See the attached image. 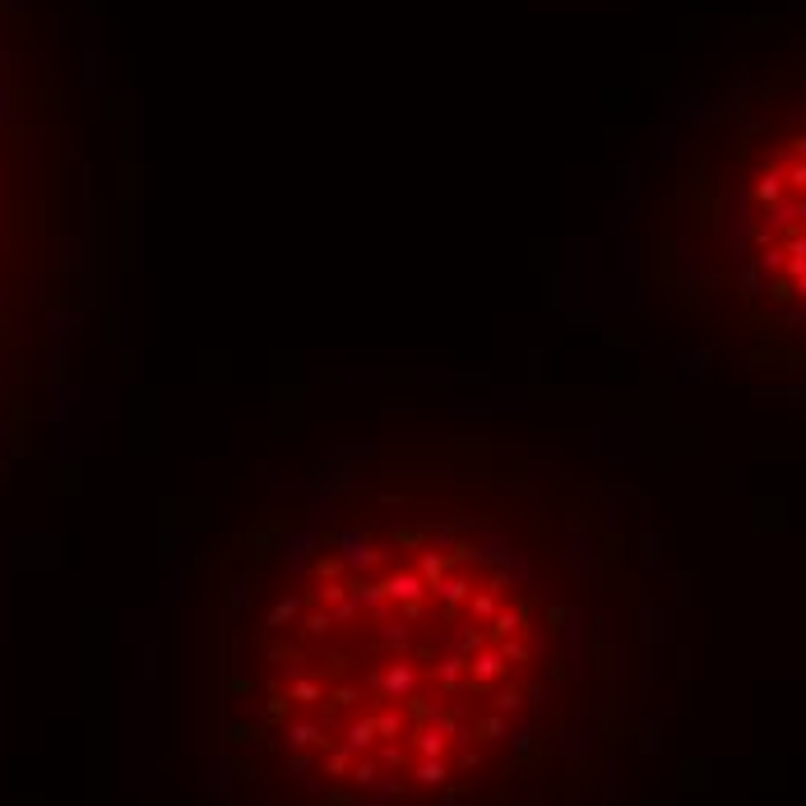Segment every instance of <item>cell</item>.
Here are the masks:
<instances>
[{
    "instance_id": "7a4b0ae2",
    "label": "cell",
    "mask_w": 806,
    "mask_h": 806,
    "mask_svg": "<svg viewBox=\"0 0 806 806\" xmlns=\"http://www.w3.org/2000/svg\"><path fill=\"white\" fill-rule=\"evenodd\" d=\"M663 269L746 362L806 371V47L700 121L663 204Z\"/></svg>"
},
{
    "instance_id": "3957f363",
    "label": "cell",
    "mask_w": 806,
    "mask_h": 806,
    "mask_svg": "<svg viewBox=\"0 0 806 806\" xmlns=\"http://www.w3.org/2000/svg\"><path fill=\"white\" fill-rule=\"evenodd\" d=\"M24 33V0H0V459L24 450L38 427L75 297L65 186L38 167Z\"/></svg>"
},
{
    "instance_id": "6da1fadb",
    "label": "cell",
    "mask_w": 806,
    "mask_h": 806,
    "mask_svg": "<svg viewBox=\"0 0 806 806\" xmlns=\"http://www.w3.org/2000/svg\"><path fill=\"white\" fill-rule=\"evenodd\" d=\"M542 515L492 473H366L269 515L223 580V751L251 806H473L561 649Z\"/></svg>"
}]
</instances>
